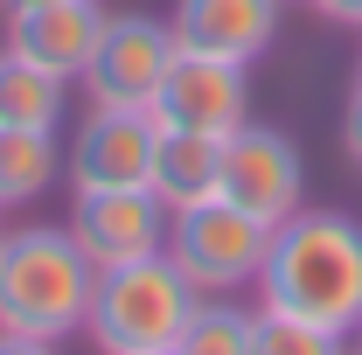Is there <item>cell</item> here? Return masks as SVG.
I'll return each instance as SVG.
<instances>
[{
  "instance_id": "cell-1",
  "label": "cell",
  "mask_w": 362,
  "mask_h": 355,
  "mask_svg": "<svg viewBox=\"0 0 362 355\" xmlns=\"http://www.w3.org/2000/svg\"><path fill=\"white\" fill-rule=\"evenodd\" d=\"M258 300L349 342L362 327V223L341 216V209H307L300 202L272 230Z\"/></svg>"
},
{
  "instance_id": "cell-2",
  "label": "cell",
  "mask_w": 362,
  "mask_h": 355,
  "mask_svg": "<svg viewBox=\"0 0 362 355\" xmlns=\"http://www.w3.org/2000/svg\"><path fill=\"white\" fill-rule=\"evenodd\" d=\"M98 265L70 223H21L0 237V349H56L84 334Z\"/></svg>"
},
{
  "instance_id": "cell-3",
  "label": "cell",
  "mask_w": 362,
  "mask_h": 355,
  "mask_svg": "<svg viewBox=\"0 0 362 355\" xmlns=\"http://www.w3.org/2000/svg\"><path fill=\"white\" fill-rule=\"evenodd\" d=\"M195 300L202 293L181 279V265L168 251L133 258V265H105L98 272V293H90L84 334L105 355H181Z\"/></svg>"
},
{
  "instance_id": "cell-4",
  "label": "cell",
  "mask_w": 362,
  "mask_h": 355,
  "mask_svg": "<svg viewBox=\"0 0 362 355\" xmlns=\"http://www.w3.org/2000/svg\"><path fill=\"white\" fill-rule=\"evenodd\" d=\"M265 251H272V223L237 209L230 195H202V202L175 209V223H168V258L181 265V279L195 293H244V286H258Z\"/></svg>"
},
{
  "instance_id": "cell-5",
  "label": "cell",
  "mask_w": 362,
  "mask_h": 355,
  "mask_svg": "<svg viewBox=\"0 0 362 355\" xmlns=\"http://www.w3.org/2000/svg\"><path fill=\"white\" fill-rule=\"evenodd\" d=\"M251 63H230V56H202V49H175L168 77L153 91V119L160 126H181V133H216L230 139L244 119H251Z\"/></svg>"
},
{
  "instance_id": "cell-6",
  "label": "cell",
  "mask_w": 362,
  "mask_h": 355,
  "mask_svg": "<svg viewBox=\"0 0 362 355\" xmlns=\"http://www.w3.org/2000/svg\"><path fill=\"white\" fill-rule=\"evenodd\" d=\"M216 195H230L237 209H251L258 223H279L307 202V168H300V146L279 133V126H258L244 119L237 133L223 139V181Z\"/></svg>"
},
{
  "instance_id": "cell-7",
  "label": "cell",
  "mask_w": 362,
  "mask_h": 355,
  "mask_svg": "<svg viewBox=\"0 0 362 355\" xmlns=\"http://www.w3.org/2000/svg\"><path fill=\"white\" fill-rule=\"evenodd\" d=\"M153 146L160 119L146 105H90L63 168L77 188H153Z\"/></svg>"
},
{
  "instance_id": "cell-8",
  "label": "cell",
  "mask_w": 362,
  "mask_h": 355,
  "mask_svg": "<svg viewBox=\"0 0 362 355\" xmlns=\"http://www.w3.org/2000/svg\"><path fill=\"white\" fill-rule=\"evenodd\" d=\"M175 49L181 42H175L168 21H153V14H112L77 84H84L90 105H153Z\"/></svg>"
},
{
  "instance_id": "cell-9",
  "label": "cell",
  "mask_w": 362,
  "mask_h": 355,
  "mask_svg": "<svg viewBox=\"0 0 362 355\" xmlns=\"http://www.w3.org/2000/svg\"><path fill=\"white\" fill-rule=\"evenodd\" d=\"M168 223L175 209L153 188H77V202H70V237L84 244L98 272L168 251Z\"/></svg>"
},
{
  "instance_id": "cell-10",
  "label": "cell",
  "mask_w": 362,
  "mask_h": 355,
  "mask_svg": "<svg viewBox=\"0 0 362 355\" xmlns=\"http://www.w3.org/2000/svg\"><path fill=\"white\" fill-rule=\"evenodd\" d=\"M105 7L98 0H49V7H21V14H7V35L0 49L7 56H21V63H35V70H56L63 84H77L90 63V49L105 35Z\"/></svg>"
},
{
  "instance_id": "cell-11",
  "label": "cell",
  "mask_w": 362,
  "mask_h": 355,
  "mask_svg": "<svg viewBox=\"0 0 362 355\" xmlns=\"http://www.w3.org/2000/svg\"><path fill=\"white\" fill-rule=\"evenodd\" d=\"M181 49L230 56V63H258L279 42V0H175L168 14Z\"/></svg>"
},
{
  "instance_id": "cell-12",
  "label": "cell",
  "mask_w": 362,
  "mask_h": 355,
  "mask_svg": "<svg viewBox=\"0 0 362 355\" xmlns=\"http://www.w3.org/2000/svg\"><path fill=\"white\" fill-rule=\"evenodd\" d=\"M216 181H223V139L160 126V146H153V195H160L168 209H188V202L216 195Z\"/></svg>"
},
{
  "instance_id": "cell-13",
  "label": "cell",
  "mask_w": 362,
  "mask_h": 355,
  "mask_svg": "<svg viewBox=\"0 0 362 355\" xmlns=\"http://www.w3.org/2000/svg\"><path fill=\"white\" fill-rule=\"evenodd\" d=\"M63 175V146L56 133L35 126H0V209H21V202H42V188Z\"/></svg>"
},
{
  "instance_id": "cell-14",
  "label": "cell",
  "mask_w": 362,
  "mask_h": 355,
  "mask_svg": "<svg viewBox=\"0 0 362 355\" xmlns=\"http://www.w3.org/2000/svg\"><path fill=\"white\" fill-rule=\"evenodd\" d=\"M63 98H70V84H63L56 70H35V63H21V56H7V49H0V126H35V133H56Z\"/></svg>"
},
{
  "instance_id": "cell-15",
  "label": "cell",
  "mask_w": 362,
  "mask_h": 355,
  "mask_svg": "<svg viewBox=\"0 0 362 355\" xmlns=\"http://www.w3.org/2000/svg\"><path fill=\"white\" fill-rule=\"evenodd\" d=\"M181 355H258V313H244L230 293H202Z\"/></svg>"
},
{
  "instance_id": "cell-16",
  "label": "cell",
  "mask_w": 362,
  "mask_h": 355,
  "mask_svg": "<svg viewBox=\"0 0 362 355\" xmlns=\"http://www.w3.org/2000/svg\"><path fill=\"white\" fill-rule=\"evenodd\" d=\"M341 334H327L300 313H279V307H258V355H334Z\"/></svg>"
},
{
  "instance_id": "cell-17",
  "label": "cell",
  "mask_w": 362,
  "mask_h": 355,
  "mask_svg": "<svg viewBox=\"0 0 362 355\" xmlns=\"http://www.w3.org/2000/svg\"><path fill=\"white\" fill-rule=\"evenodd\" d=\"M341 153L362 168V84H356V98H349V112H341Z\"/></svg>"
},
{
  "instance_id": "cell-18",
  "label": "cell",
  "mask_w": 362,
  "mask_h": 355,
  "mask_svg": "<svg viewBox=\"0 0 362 355\" xmlns=\"http://www.w3.org/2000/svg\"><path fill=\"white\" fill-rule=\"evenodd\" d=\"M327 21H341V28H362V0H314Z\"/></svg>"
},
{
  "instance_id": "cell-19",
  "label": "cell",
  "mask_w": 362,
  "mask_h": 355,
  "mask_svg": "<svg viewBox=\"0 0 362 355\" xmlns=\"http://www.w3.org/2000/svg\"><path fill=\"white\" fill-rule=\"evenodd\" d=\"M21 7H49V0H0V14H21Z\"/></svg>"
},
{
  "instance_id": "cell-20",
  "label": "cell",
  "mask_w": 362,
  "mask_h": 355,
  "mask_svg": "<svg viewBox=\"0 0 362 355\" xmlns=\"http://www.w3.org/2000/svg\"><path fill=\"white\" fill-rule=\"evenodd\" d=\"M356 84H362V56H356Z\"/></svg>"
},
{
  "instance_id": "cell-21",
  "label": "cell",
  "mask_w": 362,
  "mask_h": 355,
  "mask_svg": "<svg viewBox=\"0 0 362 355\" xmlns=\"http://www.w3.org/2000/svg\"><path fill=\"white\" fill-rule=\"evenodd\" d=\"M356 342H362V327H356Z\"/></svg>"
},
{
  "instance_id": "cell-22",
  "label": "cell",
  "mask_w": 362,
  "mask_h": 355,
  "mask_svg": "<svg viewBox=\"0 0 362 355\" xmlns=\"http://www.w3.org/2000/svg\"><path fill=\"white\" fill-rule=\"evenodd\" d=\"M0 237H7V230H0Z\"/></svg>"
}]
</instances>
